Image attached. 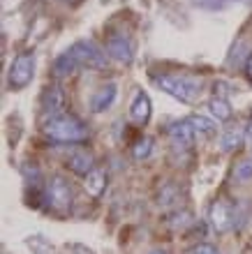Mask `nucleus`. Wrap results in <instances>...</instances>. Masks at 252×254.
I'll return each instance as SVG.
<instances>
[{"mask_svg":"<svg viewBox=\"0 0 252 254\" xmlns=\"http://www.w3.org/2000/svg\"><path fill=\"white\" fill-rule=\"evenodd\" d=\"M190 123H192L194 132L201 134V136H213V134L218 132V125H215V121L206 118V116L194 114V116H190Z\"/></svg>","mask_w":252,"mask_h":254,"instance_id":"f3484780","label":"nucleus"},{"mask_svg":"<svg viewBox=\"0 0 252 254\" xmlns=\"http://www.w3.org/2000/svg\"><path fill=\"white\" fill-rule=\"evenodd\" d=\"M44 136L56 143H84L88 139V129L81 118L72 114H63L58 118L44 123Z\"/></svg>","mask_w":252,"mask_h":254,"instance_id":"f257e3e1","label":"nucleus"},{"mask_svg":"<svg viewBox=\"0 0 252 254\" xmlns=\"http://www.w3.org/2000/svg\"><path fill=\"white\" fill-rule=\"evenodd\" d=\"M116 95H118V86H116L113 81L111 83H106V86H102L100 90L93 95V100H90L93 114H102V111H106V109L116 102Z\"/></svg>","mask_w":252,"mask_h":254,"instance_id":"f8f14e48","label":"nucleus"},{"mask_svg":"<svg viewBox=\"0 0 252 254\" xmlns=\"http://www.w3.org/2000/svg\"><path fill=\"white\" fill-rule=\"evenodd\" d=\"M35 76V54L33 51H23L12 61L9 65V88L12 90H21L26 88Z\"/></svg>","mask_w":252,"mask_h":254,"instance_id":"20e7f679","label":"nucleus"},{"mask_svg":"<svg viewBox=\"0 0 252 254\" xmlns=\"http://www.w3.org/2000/svg\"><path fill=\"white\" fill-rule=\"evenodd\" d=\"M246 72H248V79L252 81V54L248 56V61H246Z\"/></svg>","mask_w":252,"mask_h":254,"instance_id":"4be33fe9","label":"nucleus"},{"mask_svg":"<svg viewBox=\"0 0 252 254\" xmlns=\"http://www.w3.org/2000/svg\"><path fill=\"white\" fill-rule=\"evenodd\" d=\"M234 178H236V183L252 181V157H248V160H241L239 164H236V169H234Z\"/></svg>","mask_w":252,"mask_h":254,"instance_id":"6ab92c4d","label":"nucleus"},{"mask_svg":"<svg viewBox=\"0 0 252 254\" xmlns=\"http://www.w3.org/2000/svg\"><path fill=\"white\" fill-rule=\"evenodd\" d=\"M67 169H72L77 176H88L95 169L93 153L88 148H74L72 153L67 155Z\"/></svg>","mask_w":252,"mask_h":254,"instance_id":"6e6552de","label":"nucleus"},{"mask_svg":"<svg viewBox=\"0 0 252 254\" xmlns=\"http://www.w3.org/2000/svg\"><path fill=\"white\" fill-rule=\"evenodd\" d=\"M84 188H86V192L90 194L93 199H100L106 190V174L102 169L95 167L88 176H84Z\"/></svg>","mask_w":252,"mask_h":254,"instance_id":"ddd939ff","label":"nucleus"},{"mask_svg":"<svg viewBox=\"0 0 252 254\" xmlns=\"http://www.w3.org/2000/svg\"><path fill=\"white\" fill-rule=\"evenodd\" d=\"M77 69H81V65L77 63V58L70 54V49H67L63 56H58V58L53 61V76H58V79H65V76L74 74Z\"/></svg>","mask_w":252,"mask_h":254,"instance_id":"2eb2a0df","label":"nucleus"},{"mask_svg":"<svg viewBox=\"0 0 252 254\" xmlns=\"http://www.w3.org/2000/svg\"><path fill=\"white\" fill-rule=\"evenodd\" d=\"M153 153V139L151 136H141V139L134 141V146H132V157L137 162L141 160H148Z\"/></svg>","mask_w":252,"mask_h":254,"instance_id":"a211bd4d","label":"nucleus"},{"mask_svg":"<svg viewBox=\"0 0 252 254\" xmlns=\"http://www.w3.org/2000/svg\"><path fill=\"white\" fill-rule=\"evenodd\" d=\"M194 127L192 123H190V118L187 121H178V123H171V127H169V136H171L173 146L178 148H192L194 143Z\"/></svg>","mask_w":252,"mask_h":254,"instance_id":"9d476101","label":"nucleus"},{"mask_svg":"<svg viewBox=\"0 0 252 254\" xmlns=\"http://www.w3.org/2000/svg\"><path fill=\"white\" fill-rule=\"evenodd\" d=\"M208 220H211V227L218 231V234H225L229 231L234 224V217H232V210L227 206L225 201H215L211 206V215H208Z\"/></svg>","mask_w":252,"mask_h":254,"instance_id":"1a4fd4ad","label":"nucleus"},{"mask_svg":"<svg viewBox=\"0 0 252 254\" xmlns=\"http://www.w3.org/2000/svg\"><path fill=\"white\" fill-rule=\"evenodd\" d=\"M151 114H153L151 97H148L144 90H137V93H134V100H132V107H130V118H132L134 123L144 125V123H148Z\"/></svg>","mask_w":252,"mask_h":254,"instance_id":"9b49d317","label":"nucleus"},{"mask_svg":"<svg viewBox=\"0 0 252 254\" xmlns=\"http://www.w3.org/2000/svg\"><path fill=\"white\" fill-rule=\"evenodd\" d=\"M44 201L56 213L70 210V206H72V185L63 176H53L47 183V188H44Z\"/></svg>","mask_w":252,"mask_h":254,"instance_id":"7ed1b4c3","label":"nucleus"},{"mask_svg":"<svg viewBox=\"0 0 252 254\" xmlns=\"http://www.w3.org/2000/svg\"><path fill=\"white\" fill-rule=\"evenodd\" d=\"M65 93H63V88L58 86H51L44 90V95H42V116L47 118V121H51V118H58V116L65 114Z\"/></svg>","mask_w":252,"mask_h":254,"instance_id":"0eeeda50","label":"nucleus"},{"mask_svg":"<svg viewBox=\"0 0 252 254\" xmlns=\"http://www.w3.org/2000/svg\"><path fill=\"white\" fill-rule=\"evenodd\" d=\"M148 254H167V250H162V248H155V250H151Z\"/></svg>","mask_w":252,"mask_h":254,"instance_id":"5701e85b","label":"nucleus"},{"mask_svg":"<svg viewBox=\"0 0 252 254\" xmlns=\"http://www.w3.org/2000/svg\"><path fill=\"white\" fill-rule=\"evenodd\" d=\"M153 81L167 95L176 97L183 104H192L201 93V79H192V76H185V74H158Z\"/></svg>","mask_w":252,"mask_h":254,"instance_id":"f03ea898","label":"nucleus"},{"mask_svg":"<svg viewBox=\"0 0 252 254\" xmlns=\"http://www.w3.org/2000/svg\"><path fill=\"white\" fill-rule=\"evenodd\" d=\"M246 141V129L241 127H227L222 136H220V150L222 153H234L236 148H241V143Z\"/></svg>","mask_w":252,"mask_h":254,"instance_id":"4468645a","label":"nucleus"},{"mask_svg":"<svg viewBox=\"0 0 252 254\" xmlns=\"http://www.w3.org/2000/svg\"><path fill=\"white\" fill-rule=\"evenodd\" d=\"M208 111H211L213 121H218V123L232 121V116H234L232 104H229V100H225V97H213V100L208 102Z\"/></svg>","mask_w":252,"mask_h":254,"instance_id":"dca6fc26","label":"nucleus"},{"mask_svg":"<svg viewBox=\"0 0 252 254\" xmlns=\"http://www.w3.org/2000/svg\"><path fill=\"white\" fill-rule=\"evenodd\" d=\"M70 54L77 58V63L81 67H88V69H104L106 67V54L95 42H88V40L74 42L70 47Z\"/></svg>","mask_w":252,"mask_h":254,"instance_id":"39448f33","label":"nucleus"},{"mask_svg":"<svg viewBox=\"0 0 252 254\" xmlns=\"http://www.w3.org/2000/svg\"><path fill=\"white\" fill-rule=\"evenodd\" d=\"M106 56L113 58V61L130 65V63L134 61V44H132V40H130L127 35H120V33L109 35V40H106Z\"/></svg>","mask_w":252,"mask_h":254,"instance_id":"423d86ee","label":"nucleus"},{"mask_svg":"<svg viewBox=\"0 0 252 254\" xmlns=\"http://www.w3.org/2000/svg\"><path fill=\"white\" fill-rule=\"evenodd\" d=\"M246 141H248V146H250V150H252V116H250L248 127H246Z\"/></svg>","mask_w":252,"mask_h":254,"instance_id":"412c9836","label":"nucleus"},{"mask_svg":"<svg viewBox=\"0 0 252 254\" xmlns=\"http://www.w3.org/2000/svg\"><path fill=\"white\" fill-rule=\"evenodd\" d=\"M192 254H220V252H218V248H213L208 243H199V245L192 250Z\"/></svg>","mask_w":252,"mask_h":254,"instance_id":"aec40b11","label":"nucleus"}]
</instances>
